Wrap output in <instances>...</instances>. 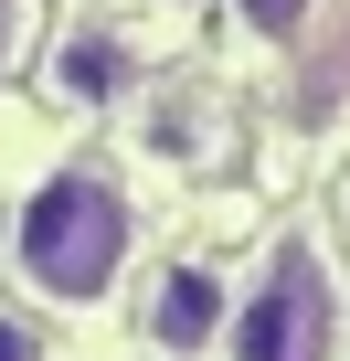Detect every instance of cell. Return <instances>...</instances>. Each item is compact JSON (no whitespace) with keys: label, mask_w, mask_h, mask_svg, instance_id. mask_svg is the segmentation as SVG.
<instances>
[{"label":"cell","mask_w":350,"mask_h":361,"mask_svg":"<svg viewBox=\"0 0 350 361\" xmlns=\"http://www.w3.org/2000/svg\"><path fill=\"white\" fill-rule=\"evenodd\" d=\"M244 11V32H265V43H287L297 22H308V0H234Z\"/></svg>","instance_id":"5b68a950"},{"label":"cell","mask_w":350,"mask_h":361,"mask_svg":"<svg viewBox=\"0 0 350 361\" xmlns=\"http://www.w3.org/2000/svg\"><path fill=\"white\" fill-rule=\"evenodd\" d=\"M11 255H22V276L43 287V298H64V308H85V298H106L117 287V266H127V192L106 170H54L43 192L22 202V224H11Z\"/></svg>","instance_id":"6da1fadb"},{"label":"cell","mask_w":350,"mask_h":361,"mask_svg":"<svg viewBox=\"0 0 350 361\" xmlns=\"http://www.w3.org/2000/svg\"><path fill=\"white\" fill-rule=\"evenodd\" d=\"M223 319H234V298H223V276L213 266H159L149 276V308H138V329H149V350H170V361H192V350H213L223 340Z\"/></svg>","instance_id":"3957f363"},{"label":"cell","mask_w":350,"mask_h":361,"mask_svg":"<svg viewBox=\"0 0 350 361\" xmlns=\"http://www.w3.org/2000/svg\"><path fill=\"white\" fill-rule=\"evenodd\" d=\"M0 361H43V340H32L22 319H0Z\"/></svg>","instance_id":"8992f818"},{"label":"cell","mask_w":350,"mask_h":361,"mask_svg":"<svg viewBox=\"0 0 350 361\" xmlns=\"http://www.w3.org/2000/svg\"><path fill=\"white\" fill-rule=\"evenodd\" d=\"M329 340H339V287H329L318 245L287 234V245L255 266L244 308L223 319V350H234V361H329Z\"/></svg>","instance_id":"7a4b0ae2"},{"label":"cell","mask_w":350,"mask_h":361,"mask_svg":"<svg viewBox=\"0 0 350 361\" xmlns=\"http://www.w3.org/2000/svg\"><path fill=\"white\" fill-rule=\"evenodd\" d=\"M11 32H22V0H0V54H11Z\"/></svg>","instance_id":"52a82bcc"},{"label":"cell","mask_w":350,"mask_h":361,"mask_svg":"<svg viewBox=\"0 0 350 361\" xmlns=\"http://www.w3.org/2000/svg\"><path fill=\"white\" fill-rule=\"evenodd\" d=\"M64 96H117V43L106 32H75L64 43Z\"/></svg>","instance_id":"277c9868"}]
</instances>
